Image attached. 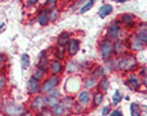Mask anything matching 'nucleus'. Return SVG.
Listing matches in <instances>:
<instances>
[{"mask_svg":"<svg viewBox=\"0 0 147 116\" xmlns=\"http://www.w3.org/2000/svg\"><path fill=\"white\" fill-rule=\"evenodd\" d=\"M116 66H117L116 71L129 74V73H134V71L138 70L139 62H138V58L135 53L127 52L124 55H121V56H116Z\"/></svg>","mask_w":147,"mask_h":116,"instance_id":"f257e3e1","label":"nucleus"},{"mask_svg":"<svg viewBox=\"0 0 147 116\" xmlns=\"http://www.w3.org/2000/svg\"><path fill=\"white\" fill-rule=\"evenodd\" d=\"M128 33L129 32H127L125 29L120 25L119 18H116L115 21L110 22L109 25H108L104 37L109 38V40H112V41H116V40H120V38H125Z\"/></svg>","mask_w":147,"mask_h":116,"instance_id":"f03ea898","label":"nucleus"},{"mask_svg":"<svg viewBox=\"0 0 147 116\" xmlns=\"http://www.w3.org/2000/svg\"><path fill=\"white\" fill-rule=\"evenodd\" d=\"M98 53L101 56V60L105 62L108 59L115 58V48H113V41L106 37H102L98 42Z\"/></svg>","mask_w":147,"mask_h":116,"instance_id":"7ed1b4c3","label":"nucleus"},{"mask_svg":"<svg viewBox=\"0 0 147 116\" xmlns=\"http://www.w3.org/2000/svg\"><path fill=\"white\" fill-rule=\"evenodd\" d=\"M0 111L5 113L7 116H21L23 112L26 111V107L22 102H16V101H5L1 105Z\"/></svg>","mask_w":147,"mask_h":116,"instance_id":"20e7f679","label":"nucleus"},{"mask_svg":"<svg viewBox=\"0 0 147 116\" xmlns=\"http://www.w3.org/2000/svg\"><path fill=\"white\" fill-rule=\"evenodd\" d=\"M60 83H61V75H47V78L41 81L40 93L41 94H47L51 90L59 88Z\"/></svg>","mask_w":147,"mask_h":116,"instance_id":"39448f33","label":"nucleus"},{"mask_svg":"<svg viewBox=\"0 0 147 116\" xmlns=\"http://www.w3.org/2000/svg\"><path fill=\"white\" fill-rule=\"evenodd\" d=\"M44 108H47V97L45 94L38 93L36 96H32V98L29 101V111H32L33 113L42 111Z\"/></svg>","mask_w":147,"mask_h":116,"instance_id":"423d86ee","label":"nucleus"},{"mask_svg":"<svg viewBox=\"0 0 147 116\" xmlns=\"http://www.w3.org/2000/svg\"><path fill=\"white\" fill-rule=\"evenodd\" d=\"M127 47H128V52L135 53V52H140L143 49H146V45H143L142 42L139 41V38L136 37V34L134 32H129L125 37Z\"/></svg>","mask_w":147,"mask_h":116,"instance_id":"0eeeda50","label":"nucleus"},{"mask_svg":"<svg viewBox=\"0 0 147 116\" xmlns=\"http://www.w3.org/2000/svg\"><path fill=\"white\" fill-rule=\"evenodd\" d=\"M136 15H134L131 12H124V14H121L119 16L120 25L125 29L127 32H134V29L136 26Z\"/></svg>","mask_w":147,"mask_h":116,"instance_id":"6e6552de","label":"nucleus"},{"mask_svg":"<svg viewBox=\"0 0 147 116\" xmlns=\"http://www.w3.org/2000/svg\"><path fill=\"white\" fill-rule=\"evenodd\" d=\"M65 71L63 60H57V59H51L49 66H48V74L49 75H61Z\"/></svg>","mask_w":147,"mask_h":116,"instance_id":"1a4fd4ad","label":"nucleus"},{"mask_svg":"<svg viewBox=\"0 0 147 116\" xmlns=\"http://www.w3.org/2000/svg\"><path fill=\"white\" fill-rule=\"evenodd\" d=\"M91 90H87V89H80L78 92V94H76V102L80 104L82 107H84L86 109L91 105Z\"/></svg>","mask_w":147,"mask_h":116,"instance_id":"9d476101","label":"nucleus"},{"mask_svg":"<svg viewBox=\"0 0 147 116\" xmlns=\"http://www.w3.org/2000/svg\"><path fill=\"white\" fill-rule=\"evenodd\" d=\"M125 85L132 90V92H139L140 88H142V81H140V77L135 73H129L128 77L125 79Z\"/></svg>","mask_w":147,"mask_h":116,"instance_id":"9b49d317","label":"nucleus"},{"mask_svg":"<svg viewBox=\"0 0 147 116\" xmlns=\"http://www.w3.org/2000/svg\"><path fill=\"white\" fill-rule=\"evenodd\" d=\"M80 51V40L79 38H71L68 41V44L65 45V52H67V56L69 58H74L76 56Z\"/></svg>","mask_w":147,"mask_h":116,"instance_id":"f8f14e48","label":"nucleus"},{"mask_svg":"<svg viewBox=\"0 0 147 116\" xmlns=\"http://www.w3.org/2000/svg\"><path fill=\"white\" fill-rule=\"evenodd\" d=\"M61 92L59 90V88H56V89L51 90L49 93H47L45 94V97H47V107L48 108H52L53 105H56L57 102H60V98H61Z\"/></svg>","mask_w":147,"mask_h":116,"instance_id":"ddd939ff","label":"nucleus"},{"mask_svg":"<svg viewBox=\"0 0 147 116\" xmlns=\"http://www.w3.org/2000/svg\"><path fill=\"white\" fill-rule=\"evenodd\" d=\"M40 88H41V81H37L34 77H30L27 79L26 90L30 96H36L40 93Z\"/></svg>","mask_w":147,"mask_h":116,"instance_id":"4468645a","label":"nucleus"},{"mask_svg":"<svg viewBox=\"0 0 147 116\" xmlns=\"http://www.w3.org/2000/svg\"><path fill=\"white\" fill-rule=\"evenodd\" d=\"M82 86H83V89H87V90H95L98 88V78H95L94 75L91 74H87L82 79Z\"/></svg>","mask_w":147,"mask_h":116,"instance_id":"2eb2a0df","label":"nucleus"},{"mask_svg":"<svg viewBox=\"0 0 147 116\" xmlns=\"http://www.w3.org/2000/svg\"><path fill=\"white\" fill-rule=\"evenodd\" d=\"M113 48H115V56H121L124 53L128 52V47H127L125 38H120L113 41Z\"/></svg>","mask_w":147,"mask_h":116,"instance_id":"dca6fc26","label":"nucleus"},{"mask_svg":"<svg viewBox=\"0 0 147 116\" xmlns=\"http://www.w3.org/2000/svg\"><path fill=\"white\" fill-rule=\"evenodd\" d=\"M64 67H65V71L71 75H75V74H78V73L82 71V66H80V63H79L78 60H75V59H69L68 63L64 64Z\"/></svg>","mask_w":147,"mask_h":116,"instance_id":"f3484780","label":"nucleus"},{"mask_svg":"<svg viewBox=\"0 0 147 116\" xmlns=\"http://www.w3.org/2000/svg\"><path fill=\"white\" fill-rule=\"evenodd\" d=\"M49 62H51V59H49V55H48V49H44V51H41V52H40V55H38L37 67L44 69V70H48Z\"/></svg>","mask_w":147,"mask_h":116,"instance_id":"a211bd4d","label":"nucleus"},{"mask_svg":"<svg viewBox=\"0 0 147 116\" xmlns=\"http://www.w3.org/2000/svg\"><path fill=\"white\" fill-rule=\"evenodd\" d=\"M104 97H105V93L100 92L98 89L93 90V93H91V107H93V108L101 107L102 101H104Z\"/></svg>","mask_w":147,"mask_h":116,"instance_id":"6ab92c4d","label":"nucleus"},{"mask_svg":"<svg viewBox=\"0 0 147 116\" xmlns=\"http://www.w3.org/2000/svg\"><path fill=\"white\" fill-rule=\"evenodd\" d=\"M72 38V34L69 32H61L56 37V47H61V48H65V45L68 44V41Z\"/></svg>","mask_w":147,"mask_h":116,"instance_id":"aec40b11","label":"nucleus"},{"mask_svg":"<svg viewBox=\"0 0 147 116\" xmlns=\"http://www.w3.org/2000/svg\"><path fill=\"white\" fill-rule=\"evenodd\" d=\"M37 22L41 27H47L49 25V11L47 8H42L38 14H37Z\"/></svg>","mask_w":147,"mask_h":116,"instance_id":"412c9836","label":"nucleus"},{"mask_svg":"<svg viewBox=\"0 0 147 116\" xmlns=\"http://www.w3.org/2000/svg\"><path fill=\"white\" fill-rule=\"evenodd\" d=\"M60 102H61V105H63L64 108L67 109V111L71 112L72 107L75 105V102H76V98H75L72 94H65V96H61Z\"/></svg>","mask_w":147,"mask_h":116,"instance_id":"4be33fe9","label":"nucleus"},{"mask_svg":"<svg viewBox=\"0 0 147 116\" xmlns=\"http://www.w3.org/2000/svg\"><path fill=\"white\" fill-rule=\"evenodd\" d=\"M108 70L104 67V64L101 66V64H97V66H94L93 67V71H91V75H94L95 78H98V79H101V78H105V77H108Z\"/></svg>","mask_w":147,"mask_h":116,"instance_id":"5701e85b","label":"nucleus"},{"mask_svg":"<svg viewBox=\"0 0 147 116\" xmlns=\"http://www.w3.org/2000/svg\"><path fill=\"white\" fill-rule=\"evenodd\" d=\"M51 111H52V115L53 116H68L71 112L67 111L63 105H61V102H57L56 105H53L51 108Z\"/></svg>","mask_w":147,"mask_h":116,"instance_id":"b1692460","label":"nucleus"},{"mask_svg":"<svg viewBox=\"0 0 147 116\" xmlns=\"http://www.w3.org/2000/svg\"><path fill=\"white\" fill-rule=\"evenodd\" d=\"M113 12V5L109 4V3H105V4H102L100 7V10H98V16H100L101 19H104L106 18L108 15H110Z\"/></svg>","mask_w":147,"mask_h":116,"instance_id":"393cba45","label":"nucleus"},{"mask_svg":"<svg viewBox=\"0 0 147 116\" xmlns=\"http://www.w3.org/2000/svg\"><path fill=\"white\" fill-rule=\"evenodd\" d=\"M52 53H53V59H57V60H65L67 58V52H65V48L61 47H53L52 48Z\"/></svg>","mask_w":147,"mask_h":116,"instance_id":"a878e982","label":"nucleus"},{"mask_svg":"<svg viewBox=\"0 0 147 116\" xmlns=\"http://www.w3.org/2000/svg\"><path fill=\"white\" fill-rule=\"evenodd\" d=\"M109 88H110V81L108 79V77L98 79V88L97 89L100 90V92L106 93V92H109Z\"/></svg>","mask_w":147,"mask_h":116,"instance_id":"bb28decb","label":"nucleus"},{"mask_svg":"<svg viewBox=\"0 0 147 116\" xmlns=\"http://www.w3.org/2000/svg\"><path fill=\"white\" fill-rule=\"evenodd\" d=\"M47 75H48V70H44V69H40V67H36V69L33 70L32 77H34L37 81H44V79L47 78Z\"/></svg>","mask_w":147,"mask_h":116,"instance_id":"cd10ccee","label":"nucleus"},{"mask_svg":"<svg viewBox=\"0 0 147 116\" xmlns=\"http://www.w3.org/2000/svg\"><path fill=\"white\" fill-rule=\"evenodd\" d=\"M49 11V23H55L57 22V19L60 18V8L59 7H55V8H51Z\"/></svg>","mask_w":147,"mask_h":116,"instance_id":"c85d7f7f","label":"nucleus"},{"mask_svg":"<svg viewBox=\"0 0 147 116\" xmlns=\"http://www.w3.org/2000/svg\"><path fill=\"white\" fill-rule=\"evenodd\" d=\"M95 3H97V0H86V3H83V5H82L80 10H79V14H80V15L86 14L87 11H90L93 7H94Z\"/></svg>","mask_w":147,"mask_h":116,"instance_id":"c756f323","label":"nucleus"},{"mask_svg":"<svg viewBox=\"0 0 147 116\" xmlns=\"http://www.w3.org/2000/svg\"><path fill=\"white\" fill-rule=\"evenodd\" d=\"M104 67L108 70V73H112V71H116L117 70V66H116V56L112 59H108L104 62Z\"/></svg>","mask_w":147,"mask_h":116,"instance_id":"7c9ffc66","label":"nucleus"},{"mask_svg":"<svg viewBox=\"0 0 147 116\" xmlns=\"http://www.w3.org/2000/svg\"><path fill=\"white\" fill-rule=\"evenodd\" d=\"M129 109H131V116H142V107L138 102H131Z\"/></svg>","mask_w":147,"mask_h":116,"instance_id":"2f4dec72","label":"nucleus"},{"mask_svg":"<svg viewBox=\"0 0 147 116\" xmlns=\"http://www.w3.org/2000/svg\"><path fill=\"white\" fill-rule=\"evenodd\" d=\"M124 98V96L121 93L120 90H115V93L112 96V105H117V104H120L121 101Z\"/></svg>","mask_w":147,"mask_h":116,"instance_id":"473e14b6","label":"nucleus"},{"mask_svg":"<svg viewBox=\"0 0 147 116\" xmlns=\"http://www.w3.org/2000/svg\"><path fill=\"white\" fill-rule=\"evenodd\" d=\"M7 85H8V78L4 73H0V93H3L7 89Z\"/></svg>","mask_w":147,"mask_h":116,"instance_id":"72a5a7b5","label":"nucleus"},{"mask_svg":"<svg viewBox=\"0 0 147 116\" xmlns=\"http://www.w3.org/2000/svg\"><path fill=\"white\" fill-rule=\"evenodd\" d=\"M21 64H22V70H26L30 67V56H29L27 53H22Z\"/></svg>","mask_w":147,"mask_h":116,"instance_id":"f704fd0d","label":"nucleus"},{"mask_svg":"<svg viewBox=\"0 0 147 116\" xmlns=\"http://www.w3.org/2000/svg\"><path fill=\"white\" fill-rule=\"evenodd\" d=\"M7 63H8L7 55L3 52H0V73H4V70L7 69Z\"/></svg>","mask_w":147,"mask_h":116,"instance_id":"c9c22d12","label":"nucleus"},{"mask_svg":"<svg viewBox=\"0 0 147 116\" xmlns=\"http://www.w3.org/2000/svg\"><path fill=\"white\" fill-rule=\"evenodd\" d=\"M84 111H86V108H84V107H82L80 104H78V102H75V105H74L72 109H71V113H75V115H80V113H83Z\"/></svg>","mask_w":147,"mask_h":116,"instance_id":"e433bc0d","label":"nucleus"},{"mask_svg":"<svg viewBox=\"0 0 147 116\" xmlns=\"http://www.w3.org/2000/svg\"><path fill=\"white\" fill-rule=\"evenodd\" d=\"M59 3H60V0H45L44 8H47V10L55 8V7H57V5H59Z\"/></svg>","mask_w":147,"mask_h":116,"instance_id":"4c0bfd02","label":"nucleus"},{"mask_svg":"<svg viewBox=\"0 0 147 116\" xmlns=\"http://www.w3.org/2000/svg\"><path fill=\"white\" fill-rule=\"evenodd\" d=\"M36 116H53L52 115V111H51V108H44L42 111H40V112H37L36 113Z\"/></svg>","mask_w":147,"mask_h":116,"instance_id":"58836bf2","label":"nucleus"},{"mask_svg":"<svg viewBox=\"0 0 147 116\" xmlns=\"http://www.w3.org/2000/svg\"><path fill=\"white\" fill-rule=\"evenodd\" d=\"M110 111H112V107H110V105L102 107V109H101V115H102V116H108Z\"/></svg>","mask_w":147,"mask_h":116,"instance_id":"ea45409f","label":"nucleus"},{"mask_svg":"<svg viewBox=\"0 0 147 116\" xmlns=\"http://www.w3.org/2000/svg\"><path fill=\"white\" fill-rule=\"evenodd\" d=\"M108 116H124V113H123L120 109H117V108H116V109H112Z\"/></svg>","mask_w":147,"mask_h":116,"instance_id":"a19ab883","label":"nucleus"},{"mask_svg":"<svg viewBox=\"0 0 147 116\" xmlns=\"http://www.w3.org/2000/svg\"><path fill=\"white\" fill-rule=\"evenodd\" d=\"M37 4H38V0H25L26 7H36Z\"/></svg>","mask_w":147,"mask_h":116,"instance_id":"79ce46f5","label":"nucleus"},{"mask_svg":"<svg viewBox=\"0 0 147 116\" xmlns=\"http://www.w3.org/2000/svg\"><path fill=\"white\" fill-rule=\"evenodd\" d=\"M146 73H147V67L146 66H143V67H140V71H139V77L142 78V77H146Z\"/></svg>","mask_w":147,"mask_h":116,"instance_id":"37998d69","label":"nucleus"},{"mask_svg":"<svg viewBox=\"0 0 147 116\" xmlns=\"http://www.w3.org/2000/svg\"><path fill=\"white\" fill-rule=\"evenodd\" d=\"M21 116H36V113H33L32 111H29V109H26V111L23 112Z\"/></svg>","mask_w":147,"mask_h":116,"instance_id":"c03bdc74","label":"nucleus"},{"mask_svg":"<svg viewBox=\"0 0 147 116\" xmlns=\"http://www.w3.org/2000/svg\"><path fill=\"white\" fill-rule=\"evenodd\" d=\"M4 29H5V23H4V22H0V33L3 32Z\"/></svg>","mask_w":147,"mask_h":116,"instance_id":"a18cd8bd","label":"nucleus"},{"mask_svg":"<svg viewBox=\"0 0 147 116\" xmlns=\"http://www.w3.org/2000/svg\"><path fill=\"white\" fill-rule=\"evenodd\" d=\"M119 4H124V3H127V1H129V0H116Z\"/></svg>","mask_w":147,"mask_h":116,"instance_id":"49530a36","label":"nucleus"},{"mask_svg":"<svg viewBox=\"0 0 147 116\" xmlns=\"http://www.w3.org/2000/svg\"><path fill=\"white\" fill-rule=\"evenodd\" d=\"M0 116H7V115H5V113H3V112L0 111Z\"/></svg>","mask_w":147,"mask_h":116,"instance_id":"de8ad7c7","label":"nucleus"},{"mask_svg":"<svg viewBox=\"0 0 147 116\" xmlns=\"http://www.w3.org/2000/svg\"><path fill=\"white\" fill-rule=\"evenodd\" d=\"M78 1H86V0H78Z\"/></svg>","mask_w":147,"mask_h":116,"instance_id":"09e8293b","label":"nucleus"},{"mask_svg":"<svg viewBox=\"0 0 147 116\" xmlns=\"http://www.w3.org/2000/svg\"><path fill=\"white\" fill-rule=\"evenodd\" d=\"M90 116H94V115H90Z\"/></svg>","mask_w":147,"mask_h":116,"instance_id":"8fccbe9b","label":"nucleus"}]
</instances>
